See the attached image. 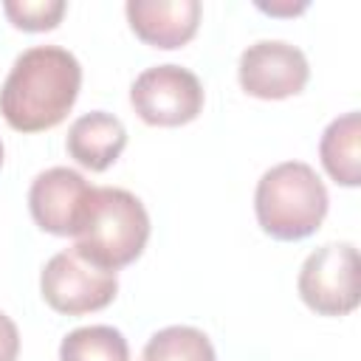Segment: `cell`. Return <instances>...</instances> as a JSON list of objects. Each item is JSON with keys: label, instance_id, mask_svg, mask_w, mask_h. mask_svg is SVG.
Here are the masks:
<instances>
[{"label": "cell", "instance_id": "12", "mask_svg": "<svg viewBox=\"0 0 361 361\" xmlns=\"http://www.w3.org/2000/svg\"><path fill=\"white\" fill-rule=\"evenodd\" d=\"M59 361H130V344L110 324L76 327L62 338Z\"/></svg>", "mask_w": 361, "mask_h": 361}, {"label": "cell", "instance_id": "5", "mask_svg": "<svg viewBox=\"0 0 361 361\" xmlns=\"http://www.w3.org/2000/svg\"><path fill=\"white\" fill-rule=\"evenodd\" d=\"M200 79L180 65H155L135 76L130 85V104L149 127H180L203 110Z\"/></svg>", "mask_w": 361, "mask_h": 361}, {"label": "cell", "instance_id": "11", "mask_svg": "<svg viewBox=\"0 0 361 361\" xmlns=\"http://www.w3.org/2000/svg\"><path fill=\"white\" fill-rule=\"evenodd\" d=\"M319 158L324 172L338 186H358L361 183V116L350 110L327 124L319 141Z\"/></svg>", "mask_w": 361, "mask_h": 361}, {"label": "cell", "instance_id": "7", "mask_svg": "<svg viewBox=\"0 0 361 361\" xmlns=\"http://www.w3.org/2000/svg\"><path fill=\"white\" fill-rule=\"evenodd\" d=\"M240 87L265 102L299 96L310 79L307 56L282 39H259L240 54L237 65Z\"/></svg>", "mask_w": 361, "mask_h": 361}, {"label": "cell", "instance_id": "4", "mask_svg": "<svg viewBox=\"0 0 361 361\" xmlns=\"http://www.w3.org/2000/svg\"><path fill=\"white\" fill-rule=\"evenodd\" d=\"M358 271V248L353 243H327L302 262L299 296L319 316H347L361 299Z\"/></svg>", "mask_w": 361, "mask_h": 361}, {"label": "cell", "instance_id": "2", "mask_svg": "<svg viewBox=\"0 0 361 361\" xmlns=\"http://www.w3.org/2000/svg\"><path fill=\"white\" fill-rule=\"evenodd\" d=\"M149 240V214L144 203L118 186H93L73 251L102 271H121L135 262Z\"/></svg>", "mask_w": 361, "mask_h": 361}, {"label": "cell", "instance_id": "8", "mask_svg": "<svg viewBox=\"0 0 361 361\" xmlns=\"http://www.w3.org/2000/svg\"><path fill=\"white\" fill-rule=\"evenodd\" d=\"M93 186L68 166H51L31 180L28 209L34 223L56 237H76Z\"/></svg>", "mask_w": 361, "mask_h": 361}, {"label": "cell", "instance_id": "14", "mask_svg": "<svg viewBox=\"0 0 361 361\" xmlns=\"http://www.w3.org/2000/svg\"><path fill=\"white\" fill-rule=\"evenodd\" d=\"M65 8L68 6L62 0H6L3 3L8 23L28 34L56 28L65 17Z\"/></svg>", "mask_w": 361, "mask_h": 361}, {"label": "cell", "instance_id": "10", "mask_svg": "<svg viewBox=\"0 0 361 361\" xmlns=\"http://www.w3.org/2000/svg\"><path fill=\"white\" fill-rule=\"evenodd\" d=\"M65 147H68V155L79 166H85L90 172H104L124 152L127 130H124L118 116L104 113V110H93V113L79 116L71 124Z\"/></svg>", "mask_w": 361, "mask_h": 361}, {"label": "cell", "instance_id": "1", "mask_svg": "<svg viewBox=\"0 0 361 361\" xmlns=\"http://www.w3.org/2000/svg\"><path fill=\"white\" fill-rule=\"evenodd\" d=\"M82 87L79 59L59 45H34L23 51L3 87L0 116L17 133H42L65 121Z\"/></svg>", "mask_w": 361, "mask_h": 361}, {"label": "cell", "instance_id": "9", "mask_svg": "<svg viewBox=\"0 0 361 361\" xmlns=\"http://www.w3.org/2000/svg\"><path fill=\"white\" fill-rule=\"evenodd\" d=\"M124 11L141 42L172 51L183 48L197 34L203 6L197 0H130Z\"/></svg>", "mask_w": 361, "mask_h": 361}, {"label": "cell", "instance_id": "13", "mask_svg": "<svg viewBox=\"0 0 361 361\" xmlns=\"http://www.w3.org/2000/svg\"><path fill=\"white\" fill-rule=\"evenodd\" d=\"M141 361H217L209 336L189 324H172L149 336Z\"/></svg>", "mask_w": 361, "mask_h": 361}, {"label": "cell", "instance_id": "3", "mask_svg": "<svg viewBox=\"0 0 361 361\" xmlns=\"http://www.w3.org/2000/svg\"><path fill=\"white\" fill-rule=\"evenodd\" d=\"M327 206V189L310 164L282 161L257 180V223L268 237L279 243L310 237L324 223Z\"/></svg>", "mask_w": 361, "mask_h": 361}, {"label": "cell", "instance_id": "15", "mask_svg": "<svg viewBox=\"0 0 361 361\" xmlns=\"http://www.w3.org/2000/svg\"><path fill=\"white\" fill-rule=\"evenodd\" d=\"M20 355V330L0 310V361H17Z\"/></svg>", "mask_w": 361, "mask_h": 361}, {"label": "cell", "instance_id": "6", "mask_svg": "<svg viewBox=\"0 0 361 361\" xmlns=\"http://www.w3.org/2000/svg\"><path fill=\"white\" fill-rule=\"evenodd\" d=\"M39 293L45 305L65 316H85L104 310L116 293L118 279L110 271L93 268L73 248L54 254L39 274Z\"/></svg>", "mask_w": 361, "mask_h": 361}, {"label": "cell", "instance_id": "16", "mask_svg": "<svg viewBox=\"0 0 361 361\" xmlns=\"http://www.w3.org/2000/svg\"><path fill=\"white\" fill-rule=\"evenodd\" d=\"M257 8L259 11H268V14H288V17H293V14L305 11L307 3H299V6H265V3H257Z\"/></svg>", "mask_w": 361, "mask_h": 361}, {"label": "cell", "instance_id": "17", "mask_svg": "<svg viewBox=\"0 0 361 361\" xmlns=\"http://www.w3.org/2000/svg\"><path fill=\"white\" fill-rule=\"evenodd\" d=\"M0 166H3V144H0Z\"/></svg>", "mask_w": 361, "mask_h": 361}]
</instances>
